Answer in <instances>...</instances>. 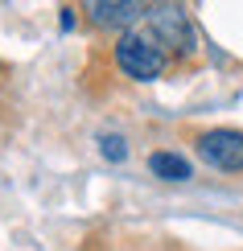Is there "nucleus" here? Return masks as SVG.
I'll return each instance as SVG.
<instances>
[{
    "mask_svg": "<svg viewBox=\"0 0 243 251\" xmlns=\"http://www.w3.org/2000/svg\"><path fill=\"white\" fill-rule=\"evenodd\" d=\"M198 156L215 169H227V173H243V132H231V128H215L206 136H198Z\"/></svg>",
    "mask_w": 243,
    "mask_h": 251,
    "instance_id": "nucleus-2",
    "label": "nucleus"
},
{
    "mask_svg": "<svg viewBox=\"0 0 243 251\" xmlns=\"http://www.w3.org/2000/svg\"><path fill=\"white\" fill-rule=\"evenodd\" d=\"M115 66L128 78L149 82V78H157L165 70V50H161V41L153 33L128 29V33H120V41H115Z\"/></svg>",
    "mask_w": 243,
    "mask_h": 251,
    "instance_id": "nucleus-1",
    "label": "nucleus"
},
{
    "mask_svg": "<svg viewBox=\"0 0 243 251\" xmlns=\"http://www.w3.org/2000/svg\"><path fill=\"white\" fill-rule=\"evenodd\" d=\"M149 21H153V29H157V37L161 41H182V50H189V21H186V13L182 8H169V4H157V8H149Z\"/></svg>",
    "mask_w": 243,
    "mask_h": 251,
    "instance_id": "nucleus-4",
    "label": "nucleus"
},
{
    "mask_svg": "<svg viewBox=\"0 0 243 251\" xmlns=\"http://www.w3.org/2000/svg\"><path fill=\"white\" fill-rule=\"evenodd\" d=\"M99 149H103V156H111V161H124V140L120 136H103Z\"/></svg>",
    "mask_w": 243,
    "mask_h": 251,
    "instance_id": "nucleus-6",
    "label": "nucleus"
},
{
    "mask_svg": "<svg viewBox=\"0 0 243 251\" xmlns=\"http://www.w3.org/2000/svg\"><path fill=\"white\" fill-rule=\"evenodd\" d=\"M149 169L157 177H165V181H186V177H189V161L177 156V152H153L149 156Z\"/></svg>",
    "mask_w": 243,
    "mask_h": 251,
    "instance_id": "nucleus-5",
    "label": "nucleus"
},
{
    "mask_svg": "<svg viewBox=\"0 0 243 251\" xmlns=\"http://www.w3.org/2000/svg\"><path fill=\"white\" fill-rule=\"evenodd\" d=\"M82 13H91L95 25H136L140 17H149V8L136 0H91L82 4Z\"/></svg>",
    "mask_w": 243,
    "mask_h": 251,
    "instance_id": "nucleus-3",
    "label": "nucleus"
}]
</instances>
